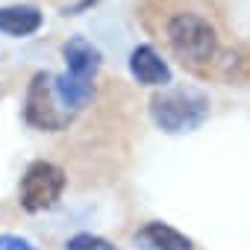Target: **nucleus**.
I'll return each mask as SVG.
<instances>
[{
    "label": "nucleus",
    "instance_id": "obj_1",
    "mask_svg": "<svg viewBox=\"0 0 250 250\" xmlns=\"http://www.w3.org/2000/svg\"><path fill=\"white\" fill-rule=\"evenodd\" d=\"M150 118L171 136L191 133L209 118V97L194 85H165L150 100Z\"/></svg>",
    "mask_w": 250,
    "mask_h": 250
},
{
    "label": "nucleus",
    "instance_id": "obj_2",
    "mask_svg": "<svg viewBox=\"0 0 250 250\" xmlns=\"http://www.w3.org/2000/svg\"><path fill=\"white\" fill-rule=\"evenodd\" d=\"M62 56H65V74H56V85L65 103L80 112L94 97V77L103 59H100V50L83 36L68 39L62 47Z\"/></svg>",
    "mask_w": 250,
    "mask_h": 250
},
{
    "label": "nucleus",
    "instance_id": "obj_3",
    "mask_svg": "<svg viewBox=\"0 0 250 250\" xmlns=\"http://www.w3.org/2000/svg\"><path fill=\"white\" fill-rule=\"evenodd\" d=\"M74 115H77V109H71L65 103V97L59 94L56 74L39 71L30 80V88L24 97V121L44 133H62L71 127Z\"/></svg>",
    "mask_w": 250,
    "mask_h": 250
},
{
    "label": "nucleus",
    "instance_id": "obj_4",
    "mask_svg": "<svg viewBox=\"0 0 250 250\" xmlns=\"http://www.w3.org/2000/svg\"><path fill=\"white\" fill-rule=\"evenodd\" d=\"M168 42L174 47V53L183 59V62H191V65H203L215 56L218 50V36H215V27L194 15V12H180L171 18L168 24Z\"/></svg>",
    "mask_w": 250,
    "mask_h": 250
},
{
    "label": "nucleus",
    "instance_id": "obj_5",
    "mask_svg": "<svg viewBox=\"0 0 250 250\" xmlns=\"http://www.w3.org/2000/svg\"><path fill=\"white\" fill-rule=\"evenodd\" d=\"M65 191V171L53 162H30L24 177H21V186H18V200L27 212H47L59 203Z\"/></svg>",
    "mask_w": 250,
    "mask_h": 250
},
{
    "label": "nucleus",
    "instance_id": "obj_6",
    "mask_svg": "<svg viewBox=\"0 0 250 250\" xmlns=\"http://www.w3.org/2000/svg\"><path fill=\"white\" fill-rule=\"evenodd\" d=\"M130 74L136 77V83L153 85V88H165V85H171V80H174L171 65H168L150 44L133 47V53H130Z\"/></svg>",
    "mask_w": 250,
    "mask_h": 250
},
{
    "label": "nucleus",
    "instance_id": "obj_7",
    "mask_svg": "<svg viewBox=\"0 0 250 250\" xmlns=\"http://www.w3.org/2000/svg\"><path fill=\"white\" fill-rule=\"evenodd\" d=\"M44 27L42 9L30 3H12V6H0V33L9 39H27Z\"/></svg>",
    "mask_w": 250,
    "mask_h": 250
},
{
    "label": "nucleus",
    "instance_id": "obj_8",
    "mask_svg": "<svg viewBox=\"0 0 250 250\" xmlns=\"http://www.w3.org/2000/svg\"><path fill=\"white\" fill-rule=\"evenodd\" d=\"M136 244L142 250H194L191 238H186L180 229L162 221H150L136 232Z\"/></svg>",
    "mask_w": 250,
    "mask_h": 250
},
{
    "label": "nucleus",
    "instance_id": "obj_9",
    "mask_svg": "<svg viewBox=\"0 0 250 250\" xmlns=\"http://www.w3.org/2000/svg\"><path fill=\"white\" fill-rule=\"evenodd\" d=\"M65 247H68V250H118L115 244H109L106 238L91 235V232H77V235H71Z\"/></svg>",
    "mask_w": 250,
    "mask_h": 250
},
{
    "label": "nucleus",
    "instance_id": "obj_10",
    "mask_svg": "<svg viewBox=\"0 0 250 250\" xmlns=\"http://www.w3.org/2000/svg\"><path fill=\"white\" fill-rule=\"evenodd\" d=\"M0 250H39L36 244H30L21 235H9V232H0Z\"/></svg>",
    "mask_w": 250,
    "mask_h": 250
}]
</instances>
